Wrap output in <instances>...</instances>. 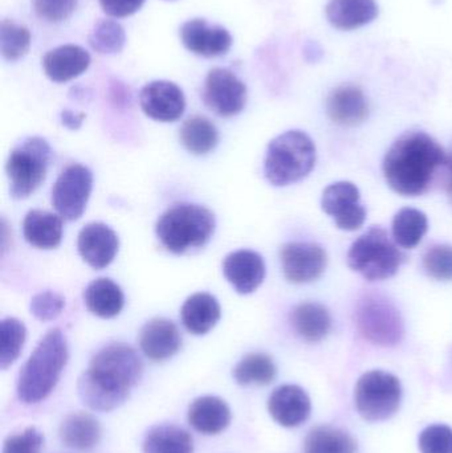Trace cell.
<instances>
[{"mask_svg": "<svg viewBox=\"0 0 452 453\" xmlns=\"http://www.w3.org/2000/svg\"><path fill=\"white\" fill-rule=\"evenodd\" d=\"M142 374V361L132 346L111 343L93 356L80 377L77 391L93 411H113L129 399Z\"/></svg>", "mask_w": 452, "mask_h": 453, "instance_id": "1", "label": "cell"}, {"mask_svg": "<svg viewBox=\"0 0 452 453\" xmlns=\"http://www.w3.org/2000/svg\"><path fill=\"white\" fill-rule=\"evenodd\" d=\"M448 158L442 146L426 133H406L385 156V180L400 196H422L432 185L435 172L448 164Z\"/></svg>", "mask_w": 452, "mask_h": 453, "instance_id": "2", "label": "cell"}, {"mask_svg": "<svg viewBox=\"0 0 452 453\" xmlns=\"http://www.w3.org/2000/svg\"><path fill=\"white\" fill-rule=\"evenodd\" d=\"M65 335L52 329L37 343L28 361L21 367L18 396L26 404H36L50 395L68 362Z\"/></svg>", "mask_w": 452, "mask_h": 453, "instance_id": "3", "label": "cell"}, {"mask_svg": "<svg viewBox=\"0 0 452 453\" xmlns=\"http://www.w3.org/2000/svg\"><path fill=\"white\" fill-rule=\"evenodd\" d=\"M215 231V217L206 207L180 203L170 207L159 218L156 234L169 252L183 255L203 247Z\"/></svg>", "mask_w": 452, "mask_h": 453, "instance_id": "4", "label": "cell"}, {"mask_svg": "<svg viewBox=\"0 0 452 453\" xmlns=\"http://www.w3.org/2000/svg\"><path fill=\"white\" fill-rule=\"evenodd\" d=\"M316 164V146L302 130H289L271 141L264 175L276 188L294 185L310 175Z\"/></svg>", "mask_w": 452, "mask_h": 453, "instance_id": "5", "label": "cell"}, {"mask_svg": "<svg viewBox=\"0 0 452 453\" xmlns=\"http://www.w3.org/2000/svg\"><path fill=\"white\" fill-rule=\"evenodd\" d=\"M405 260L406 256L381 226H372L353 242L348 252L350 268L369 281L390 279Z\"/></svg>", "mask_w": 452, "mask_h": 453, "instance_id": "6", "label": "cell"}, {"mask_svg": "<svg viewBox=\"0 0 452 453\" xmlns=\"http://www.w3.org/2000/svg\"><path fill=\"white\" fill-rule=\"evenodd\" d=\"M50 154V143L40 137L26 138L11 151L5 172L12 198H28L40 188L47 177Z\"/></svg>", "mask_w": 452, "mask_h": 453, "instance_id": "7", "label": "cell"}, {"mask_svg": "<svg viewBox=\"0 0 452 453\" xmlns=\"http://www.w3.org/2000/svg\"><path fill=\"white\" fill-rule=\"evenodd\" d=\"M356 325L364 338L379 346L397 345L405 333L400 311L387 297L376 293H369L358 301Z\"/></svg>", "mask_w": 452, "mask_h": 453, "instance_id": "8", "label": "cell"}, {"mask_svg": "<svg viewBox=\"0 0 452 453\" xmlns=\"http://www.w3.org/2000/svg\"><path fill=\"white\" fill-rule=\"evenodd\" d=\"M402 388L393 374L381 370L366 372L356 386V407L368 422L389 419L400 409Z\"/></svg>", "mask_w": 452, "mask_h": 453, "instance_id": "9", "label": "cell"}, {"mask_svg": "<svg viewBox=\"0 0 452 453\" xmlns=\"http://www.w3.org/2000/svg\"><path fill=\"white\" fill-rule=\"evenodd\" d=\"M93 188V174L87 166L69 165L52 188V204L61 219L73 222L87 210Z\"/></svg>", "mask_w": 452, "mask_h": 453, "instance_id": "10", "label": "cell"}, {"mask_svg": "<svg viewBox=\"0 0 452 453\" xmlns=\"http://www.w3.org/2000/svg\"><path fill=\"white\" fill-rule=\"evenodd\" d=\"M203 100L218 116L234 117L246 106L247 88L233 72L215 68L204 82Z\"/></svg>", "mask_w": 452, "mask_h": 453, "instance_id": "11", "label": "cell"}, {"mask_svg": "<svg viewBox=\"0 0 452 453\" xmlns=\"http://www.w3.org/2000/svg\"><path fill=\"white\" fill-rule=\"evenodd\" d=\"M280 260L284 276L294 284L315 281L328 263L326 250L315 242H288L281 250Z\"/></svg>", "mask_w": 452, "mask_h": 453, "instance_id": "12", "label": "cell"}, {"mask_svg": "<svg viewBox=\"0 0 452 453\" xmlns=\"http://www.w3.org/2000/svg\"><path fill=\"white\" fill-rule=\"evenodd\" d=\"M360 191L352 182H336L324 190L321 207L344 231H356L366 220V210L360 203Z\"/></svg>", "mask_w": 452, "mask_h": 453, "instance_id": "13", "label": "cell"}, {"mask_svg": "<svg viewBox=\"0 0 452 453\" xmlns=\"http://www.w3.org/2000/svg\"><path fill=\"white\" fill-rule=\"evenodd\" d=\"M140 105L149 119L159 122H174L185 113L186 98L174 82L151 81L140 93Z\"/></svg>", "mask_w": 452, "mask_h": 453, "instance_id": "14", "label": "cell"}, {"mask_svg": "<svg viewBox=\"0 0 452 453\" xmlns=\"http://www.w3.org/2000/svg\"><path fill=\"white\" fill-rule=\"evenodd\" d=\"M77 248L88 265L103 269L116 258L119 240L111 226L103 223H89L80 231Z\"/></svg>", "mask_w": 452, "mask_h": 453, "instance_id": "15", "label": "cell"}, {"mask_svg": "<svg viewBox=\"0 0 452 453\" xmlns=\"http://www.w3.org/2000/svg\"><path fill=\"white\" fill-rule=\"evenodd\" d=\"M180 39L190 52L203 58L225 55L233 45V37L220 26H210L204 19L186 21L180 28Z\"/></svg>", "mask_w": 452, "mask_h": 453, "instance_id": "16", "label": "cell"}, {"mask_svg": "<svg viewBox=\"0 0 452 453\" xmlns=\"http://www.w3.org/2000/svg\"><path fill=\"white\" fill-rule=\"evenodd\" d=\"M223 274L236 292L249 295L264 281V260L254 250H235L223 260Z\"/></svg>", "mask_w": 452, "mask_h": 453, "instance_id": "17", "label": "cell"}, {"mask_svg": "<svg viewBox=\"0 0 452 453\" xmlns=\"http://www.w3.org/2000/svg\"><path fill=\"white\" fill-rule=\"evenodd\" d=\"M310 399L302 388L284 385L271 394L268 411L276 423L287 428L299 427L310 418Z\"/></svg>", "mask_w": 452, "mask_h": 453, "instance_id": "18", "label": "cell"}, {"mask_svg": "<svg viewBox=\"0 0 452 453\" xmlns=\"http://www.w3.org/2000/svg\"><path fill=\"white\" fill-rule=\"evenodd\" d=\"M182 346V337L174 322L154 319L140 333V348L149 359L164 362L174 357Z\"/></svg>", "mask_w": 452, "mask_h": 453, "instance_id": "19", "label": "cell"}, {"mask_svg": "<svg viewBox=\"0 0 452 453\" xmlns=\"http://www.w3.org/2000/svg\"><path fill=\"white\" fill-rule=\"evenodd\" d=\"M329 119L341 127H357L369 116L365 95L356 85H342L329 95L326 101Z\"/></svg>", "mask_w": 452, "mask_h": 453, "instance_id": "20", "label": "cell"}, {"mask_svg": "<svg viewBox=\"0 0 452 453\" xmlns=\"http://www.w3.org/2000/svg\"><path fill=\"white\" fill-rule=\"evenodd\" d=\"M90 65V55L79 45H61L42 58L45 74L55 82H66L81 76Z\"/></svg>", "mask_w": 452, "mask_h": 453, "instance_id": "21", "label": "cell"}, {"mask_svg": "<svg viewBox=\"0 0 452 453\" xmlns=\"http://www.w3.org/2000/svg\"><path fill=\"white\" fill-rule=\"evenodd\" d=\"M188 423L204 435H218L231 423V410L218 396H201L190 404Z\"/></svg>", "mask_w": 452, "mask_h": 453, "instance_id": "22", "label": "cell"}, {"mask_svg": "<svg viewBox=\"0 0 452 453\" xmlns=\"http://www.w3.org/2000/svg\"><path fill=\"white\" fill-rule=\"evenodd\" d=\"M222 317V309L214 296L199 292L190 296L180 309L186 329L194 335H204L214 329Z\"/></svg>", "mask_w": 452, "mask_h": 453, "instance_id": "23", "label": "cell"}, {"mask_svg": "<svg viewBox=\"0 0 452 453\" xmlns=\"http://www.w3.org/2000/svg\"><path fill=\"white\" fill-rule=\"evenodd\" d=\"M63 219L57 214L32 210L23 220V236L40 250H53L63 240Z\"/></svg>", "mask_w": 452, "mask_h": 453, "instance_id": "24", "label": "cell"}, {"mask_svg": "<svg viewBox=\"0 0 452 453\" xmlns=\"http://www.w3.org/2000/svg\"><path fill=\"white\" fill-rule=\"evenodd\" d=\"M379 15V5L374 0H329L326 18L334 28H360L372 23Z\"/></svg>", "mask_w": 452, "mask_h": 453, "instance_id": "25", "label": "cell"}, {"mask_svg": "<svg viewBox=\"0 0 452 453\" xmlns=\"http://www.w3.org/2000/svg\"><path fill=\"white\" fill-rule=\"evenodd\" d=\"M84 303L88 311L100 319H114L121 313L125 296L121 288L111 279L93 280L84 290Z\"/></svg>", "mask_w": 452, "mask_h": 453, "instance_id": "26", "label": "cell"}, {"mask_svg": "<svg viewBox=\"0 0 452 453\" xmlns=\"http://www.w3.org/2000/svg\"><path fill=\"white\" fill-rule=\"evenodd\" d=\"M101 426L88 412H73L60 426L61 441L76 451H90L101 441Z\"/></svg>", "mask_w": 452, "mask_h": 453, "instance_id": "27", "label": "cell"}, {"mask_svg": "<svg viewBox=\"0 0 452 453\" xmlns=\"http://www.w3.org/2000/svg\"><path fill=\"white\" fill-rule=\"evenodd\" d=\"M291 324L303 340L320 342L331 332L332 319L321 303H303L292 311Z\"/></svg>", "mask_w": 452, "mask_h": 453, "instance_id": "28", "label": "cell"}, {"mask_svg": "<svg viewBox=\"0 0 452 453\" xmlns=\"http://www.w3.org/2000/svg\"><path fill=\"white\" fill-rule=\"evenodd\" d=\"M193 438L174 425H161L149 430L143 441V453H193Z\"/></svg>", "mask_w": 452, "mask_h": 453, "instance_id": "29", "label": "cell"}, {"mask_svg": "<svg viewBox=\"0 0 452 453\" xmlns=\"http://www.w3.org/2000/svg\"><path fill=\"white\" fill-rule=\"evenodd\" d=\"M180 138L186 150L195 156H204L217 148L219 133L209 119L195 116L183 122Z\"/></svg>", "mask_w": 452, "mask_h": 453, "instance_id": "30", "label": "cell"}, {"mask_svg": "<svg viewBox=\"0 0 452 453\" xmlns=\"http://www.w3.org/2000/svg\"><path fill=\"white\" fill-rule=\"evenodd\" d=\"M278 374L272 358L267 354L251 353L241 358L234 369L236 383L241 386H267Z\"/></svg>", "mask_w": 452, "mask_h": 453, "instance_id": "31", "label": "cell"}, {"mask_svg": "<svg viewBox=\"0 0 452 453\" xmlns=\"http://www.w3.org/2000/svg\"><path fill=\"white\" fill-rule=\"evenodd\" d=\"M355 439L340 428L321 426L305 439L304 453H356Z\"/></svg>", "mask_w": 452, "mask_h": 453, "instance_id": "32", "label": "cell"}, {"mask_svg": "<svg viewBox=\"0 0 452 453\" xmlns=\"http://www.w3.org/2000/svg\"><path fill=\"white\" fill-rule=\"evenodd\" d=\"M429 229V220L424 212L416 209L400 210L393 219V237L400 247H417Z\"/></svg>", "mask_w": 452, "mask_h": 453, "instance_id": "33", "label": "cell"}, {"mask_svg": "<svg viewBox=\"0 0 452 453\" xmlns=\"http://www.w3.org/2000/svg\"><path fill=\"white\" fill-rule=\"evenodd\" d=\"M27 330L23 322L8 317L0 324V367L8 369L20 356L26 342Z\"/></svg>", "mask_w": 452, "mask_h": 453, "instance_id": "34", "label": "cell"}, {"mask_svg": "<svg viewBox=\"0 0 452 453\" xmlns=\"http://www.w3.org/2000/svg\"><path fill=\"white\" fill-rule=\"evenodd\" d=\"M89 44L101 55L121 52L126 42V35L121 24L113 20H100L89 35Z\"/></svg>", "mask_w": 452, "mask_h": 453, "instance_id": "35", "label": "cell"}, {"mask_svg": "<svg viewBox=\"0 0 452 453\" xmlns=\"http://www.w3.org/2000/svg\"><path fill=\"white\" fill-rule=\"evenodd\" d=\"M31 47L28 28L12 20H3L0 27V50L3 58L16 61L27 55Z\"/></svg>", "mask_w": 452, "mask_h": 453, "instance_id": "36", "label": "cell"}, {"mask_svg": "<svg viewBox=\"0 0 452 453\" xmlns=\"http://www.w3.org/2000/svg\"><path fill=\"white\" fill-rule=\"evenodd\" d=\"M424 266L427 274L441 281L452 280V247L451 245H435L427 250L424 257Z\"/></svg>", "mask_w": 452, "mask_h": 453, "instance_id": "37", "label": "cell"}, {"mask_svg": "<svg viewBox=\"0 0 452 453\" xmlns=\"http://www.w3.org/2000/svg\"><path fill=\"white\" fill-rule=\"evenodd\" d=\"M65 308V300L63 296L53 290H44L37 293L31 298L29 311L40 321H52L60 316Z\"/></svg>", "mask_w": 452, "mask_h": 453, "instance_id": "38", "label": "cell"}, {"mask_svg": "<svg viewBox=\"0 0 452 453\" xmlns=\"http://www.w3.org/2000/svg\"><path fill=\"white\" fill-rule=\"evenodd\" d=\"M422 453H452V428L448 426H430L419 436Z\"/></svg>", "mask_w": 452, "mask_h": 453, "instance_id": "39", "label": "cell"}, {"mask_svg": "<svg viewBox=\"0 0 452 453\" xmlns=\"http://www.w3.org/2000/svg\"><path fill=\"white\" fill-rule=\"evenodd\" d=\"M44 436L37 428L29 427L16 435L8 436L3 446V453H40Z\"/></svg>", "mask_w": 452, "mask_h": 453, "instance_id": "40", "label": "cell"}, {"mask_svg": "<svg viewBox=\"0 0 452 453\" xmlns=\"http://www.w3.org/2000/svg\"><path fill=\"white\" fill-rule=\"evenodd\" d=\"M79 0H34V12L42 20L60 23L76 10Z\"/></svg>", "mask_w": 452, "mask_h": 453, "instance_id": "41", "label": "cell"}, {"mask_svg": "<svg viewBox=\"0 0 452 453\" xmlns=\"http://www.w3.org/2000/svg\"><path fill=\"white\" fill-rule=\"evenodd\" d=\"M145 0H100L101 7L111 18H126L142 7Z\"/></svg>", "mask_w": 452, "mask_h": 453, "instance_id": "42", "label": "cell"}, {"mask_svg": "<svg viewBox=\"0 0 452 453\" xmlns=\"http://www.w3.org/2000/svg\"><path fill=\"white\" fill-rule=\"evenodd\" d=\"M84 119V114H76L71 111H64L63 113H61V122H63L64 127L72 130L79 129Z\"/></svg>", "mask_w": 452, "mask_h": 453, "instance_id": "43", "label": "cell"}, {"mask_svg": "<svg viewBox=\"0 0 452 453\" xmlns=\"http://www.w3.org/2000/svg\"><path fill=\"white\" fill-rule=\"evenodd\" d=\"M448 190L452 198V153L448 158Z\"/></svg>", "mask_w": 452, "mask_h": 453, "instance_id": "44", "label": "cell"}]
</instances>
